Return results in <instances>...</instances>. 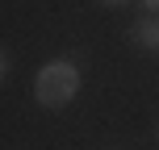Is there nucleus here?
Returning <instances> with one entry per match:
<instances>
[{"mask_svg": "<svg viewBox=\"0 0 159 150\" xmlns=\"http://www.w3.org/2000/svg\"><path fill=\"white\" fill-rule=\"evenodd\" d=\"M75 92H80V71L67 58H55L34 75V96L42 109H67L75 100Z\"/></svg>", "mask_w": 159, "mask_h": 150, "instance_id": "f257e3e1", "label": "nucleus"}, {"mask_svg": "<svg viewBox=\"0 0 159 150\" xmlns=\"http://www.w3.org/2000/svg\"><path fill=\"white\" fill-rule=\"evenodd\" d=\"M134 42L143 50H159V17H147V21L134 25Z\"/></svg>", "mask_w": 159, "mask_h": 150, "instance_id": "f03ea898", "label": "nucleus"}, {"mask_svg": "<svg viewBox=\"0 0 159 150\" xmlns=\"http://www.w3.org/2000/svg\"><path fill=\"white\" fill-rule=\"evenodd\" d=\"M143 4H147V8H151V13H159V0H143Z\"/></svg>", "mask_w": 159, "mask_h": 150, "instance_id": "7ed1b4c3", "label": "nucleus"}, {"mask_svg": "<svg viewBox=\"0 0 159 150\" xmlns=\"http://www.w3.org/2000/svg\"><path fill=\"white\" fill-rule=\"evenodd\" d=\"M101 4H126V0H101Z\"/></svg>", "mask_w": 159, "mask_h": 150, "instance_id": "20e7f679", "label": "nucleus"}]
</instances>
